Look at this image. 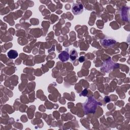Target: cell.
I'll return each mask as SVG.
<instances>
[{
	"label": "cell",
	"mask_w": 130,
	"mask_h": 130,
	"mask_svg": "<svg viewBox=\"0 0 130 130\" xmlns=\"http://www.w3.org/2000/svg\"><path fill=\"white\" fill-rule=\"evenodd\" d=\"M72 11L74 15H80L83 11V6L81 3L74 4L72 7Z\"/></svg>",
	"instance_id": "cell-1"
},
{
	"label": "cell",
	"mask_w": 130,
	"mask_h": 130,
	"mask_svg": "<svg viewBox=\"0 0 130 130\" xmlns=\"http://www.w3.org/2000/svg\"><path fill=\"white\" fill-rule=\"evenodd\" d=\"M86 102L90 105V107H89V108L88 107V109L87 110V111L85 112V113H88V112H93V111H94V110H95V107L96 106V105H97L96 101L93 98H90V99H88Z\"/></svg>",
	"instance_id": "cell-2"
},
{
	"label": "cell",
	"mask_w": 130,
	"mask_h": 130,
	"mask_svg": "<svg viewBox=\"0 0 130 130\" xmlns=\"http://www.w3.org/2000/svg\"><path fill=\"white\" fill-rule=\"evenodd\" d=\"M68 50L67 49V50L62 51L58 55V58L62 62L67 61L69 59L70 55H69V53H68Z\"/></svg>",
	"instance_id": "cell-3"
},
{
	"label": "cell",
	"mask_w": 130,
	"mask_h": 130,
	"mask_svg": "<svg viewBox=\"0 0 130 130\" xmlns=\"http://www.w3.org/2000/svg\"><path fill=\"white\" fill-rule=\"evenodd\" d=\"M101 43H102L103 45L105 46H110L113 45L116 43V41L113 39L106 38L103 40L101 41Z\"/></svg>",
	"instance_id": "cell-4"
},
{
	"label": "cell",
	"mask_w": 130,
	"mask_h": 130,
	"mask_svg": "<svg viewBox=\"0 0 130 130\" xmlns=\"http://www.w3.org/2000/svg\"><path fill=\"white\" fill-rule=\"evenodd\" d=\"M7 55L8 57L10 59H15L18 56V54L17 51L14 50H10L8 52Z\"/></svg>",
	"instance_id": "cell-5"
},
{
	"label": "cell",
	"mask_w": 130,
	"mask_h": 130,
	"mask_svg": "<svg viewBox=\"0 0 130 130\" xmlns=\"http://www.w3.org/2000/svg\"><path fill=\"white\" fill-rule=\"evenodd\" d=\"M77 56H78V53L77 51L74 49H72L70 53V58L71 59V60L72 61L74 60L77 58Z\"/></svg>",
	"instance_id": "cell-6"
}]
</instances>
